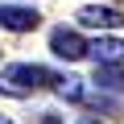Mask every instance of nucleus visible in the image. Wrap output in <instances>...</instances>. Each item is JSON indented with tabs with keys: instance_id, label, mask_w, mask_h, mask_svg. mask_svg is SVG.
<instances>
[{
	"instance_id": "nucleus-10",
	"label": "nucleus",
	"mask_w": 124,
	"mask_h": 124,
	"mask_svg": "<svg viewBox=\"0 0 124 124\" xmlns=\"http://www.w3.org/2000/svg\"><path fill=\"white\" fill-rule=\"evenodd\" d=\"M0 124H13V120H4V116H0Z\"/></svg>"
},
{
	"instance_id": "nucleus-5",
	"label": "nucleus",
	"mask_w": 124,
	"mask_h": 124,
	"mask_svg": "<svg viewBox=\"0 0 124 124\" xmlns=\"http://www.w3.org/2000/svg\"><path fill=\"white\" fill-rule=\"evenodd\" d=\"M87 54L95 58V66H120L124 62V41L120 37H99L87 46Z\"/></svg>"
},
{
	"instance_id": "nucleus-2",
	"label": "nucleus",
	"mask_w": 124,
	"mask_h": 124,
	"mask_svg": "<svg viewBox=\"0 0 124 124\" xmlns=\"http://www.w3.org/2000/svg\"><path fill=\"white\" fill-rule=\"evenodd\" d=\"M0 25L13 29V33H29L41 25V13L37 8H25V4H0Z\"/></svg>"
},
{
	"instance_id": "nucleus-9",
	"label": "nucleus",
	"mask_w": 124,
	"mask_h": 124,
	"mask_svg": "<svg viewBox=\"0 0 124 124\" xmlns=\"http://www.w3.org/2000/svg\"><path fill=\"white\" fill-rule=\"evenodd\" d=\"M79 124H99V120H91V116H87V120H79Z\"/></svg>"
},
{
	"instance_id": "nucleus-7",
	"label": "nucleus",
	"mask_w": 124,
	"mask_h": 124,
	"mask_svg": "<svg viewBox=\"0 0 124 124\" xmlns=\"http://www.w3.org/2000/svg\"><path fill=\"white\" fill-rule=\"evenodd\" d=\"M95 83L108 87V91H120V87H124V75H120L116 66H95Z\"/></svg>"
},
{
	"instance_id": "nucleus-3",
	"label": "nucleus",
	"mask_w": 124,
	"mask_h": 124,
	"mask_svg": "<svg viewBox=\"0 0 124 124\" xmlns=\"http://www.w3.org/2000/svg\"><path fill=\"white\" fill-rule=\"evenodd\" d=\"M50 50H54L58 58H66V62H79V58L87 54V41H83L75 29H54V33H50Z\"/></svg>"
},
{
	"instance_id": "nucleus-1",
	"label": "nucleus",
	"mask_w": 124,
	"mask_h": 124,
	"mask_svg": "<svg viewBox=\"0 0 124 124\" xmlns=\"http://www.w3.org/2000/svg\"><path fill=\"white\" fill-rule=\"evenodd\" d=\"M54 70L46 66H29V62H17V66H4L0 70V95H13V99H25L41 87H54Z\"/></svg>"
},
{
	"instance_id": "nucleus-8",
	"label": "nucleus",
	"mask_w": 124,
	"mask_h": 124,
	"mask_svg": "<svg viewBox=\"0 0 124 124\" xmlns=\"http://www.w3.org/2000/svg\"><path fill=\"white\" fill-rule=\"evenodd\" d=\"M41 124H62V116H50V112H46V116H41Z\"/></svg>"
},
{
	"instance_id": "nucleus-4",
	"label": "nucleus",
	"mask_w": 124,
	"mask_h": 124,
	"mask_svg": "<svg viewBox=\"0 0 124 124\" xmlns=\"http://www.w3.org/2000/svg\"><path fill=\"white\" fill-rule=\"evenodd\" d=\"M79 25H87V29H120L124 13L120 8H103V4H87L79 13Z\"/></svg>"
},
{
	"instance_id": "nucleus-6",
	"label": "nucleus",
	"mask_w": 124,
	"mask_h": 124,
	"mask_svg": "<svg viewBox=\"0 0 124 124\" xmlns=\"http://www.w3.org/2000/svg\"><path fill=\"white\" fill-rule=\"evenodd\" d=\"M54 91H58L62 99H83V79H75V75H58V79H54Z\"/></svg>"
}]
</instances>
